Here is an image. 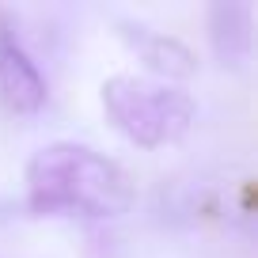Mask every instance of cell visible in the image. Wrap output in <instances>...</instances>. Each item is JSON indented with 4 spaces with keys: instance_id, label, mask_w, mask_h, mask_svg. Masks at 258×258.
<instances>
[{
    "instance_id": "6da1fadb",
    "label": "cell",
    "mask_w": 258,
    "mask_h": 258,
    "mask_svg": "<svg viewBox=\"0 0 258 258\" xmlns=\"http://www.w3.org/2000/svg\"><path fill=\"white\" fill-rule=\"evenodd\" d=\"M27 209L34 217L110 220L133 205V182L118 160L80 141H53L27 160Z\"/></svg>"
},
{
    "instance_id": "7a4b0ae2",
    "label": "cell",
    "mask_w": 258,
    "mask_h": 258,
    "mask_svg": "<svg viewBox=\"0 0 258 258\" xmlns=\"http://www.w3.org/2000/svg\"><path fill=\"white\" fill-rule=\"evenodd\" d=\"M99 95H103L106 121L137 148L178 145L198 118V103L190 91L178 84L152 80V76H106Z\"/></svg>"
},
{
    "instance_id": "3957f363",
    "label": "cell",
    "mask_w": 258,
    "mask_h": 258,
    "mask_svg": "<svg viewBox=\"0 0 258 258\" xmlns=\"http://www.w3.org/2000/svg\"><path fill=\"white\" fill-rule=\"evenodd\" d=\"M49 99V84L38 61L31 57L19 23L8 8H0V106L8 114H38Z\"/></svg>"
},
{
    "instance_id": "277c9868",
    "label": "cell",
    "mask_w": 258,
    "mask_h": 258,
    "mask_svg": "<svg viewBox=\"0 0 258 258\" xmlns=\"http://www.w3.org/2000/svg\"><path fill=\"white\" fill-rule=\"evenodd\" d=\"M209 46L224 69H247L254 57V8L250 4H209L205 12Z\"/></svg>"
},
{
    "instance_id": "5b68a950",
    "label": "cell",
    "mask_w": 258,
    "mask_h": 258,
    "mask_svg": "<svg viewBox=\"0 0 258 258\" xmlns=\"http://www.w3.org/2000/svg\"><path fill=\"white\" fill-rule=\"evenodd\" d=\"M133 46H137L141 61H145L163 84L186 80V76H194V69H198L194 49L186 46L182 38H175V34H160V31H145V27H137ZM156 76H152V80H156Z\"/></svg>"
}]
</instances>
